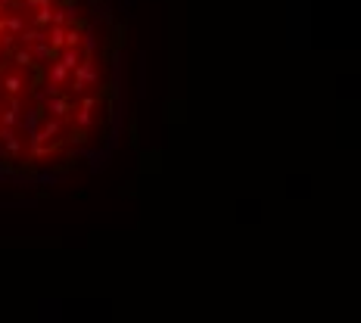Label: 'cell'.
Wrapping results in <instances>:
<instances>
[{
    "mask_svg": "<svg viewBox=\"0 0 361 323\" xmlns=\"http://www.w3.org/2000/svg\"><path fill=\"white\" fill-rule=\"evenodd\" d=\"M94 81H97V65H94V59H81L78 68H75V78H72V90L84 93V87L94 84Z\"/></svg>",
    "mask_w": 361,
    "mask_h": 323,
    "instance_id": "cell-1",
    "label": "cell"
},
{
    "mask_svg": "<svg viewBox=\"0 0 361 323\" xmlns=\"http://www.w3.org/2000/svg\"><path fill=\"white\" fill-rule=\"evenodd\" d=\"M56 62L75 72V68H78V62H81V53H78V50H66V53H60V56H56Z\"/></svg>",
    "mask_w": 361,
    "mask_h": 323,
    "instance_id": "cell-2",
    "label": "cell"
},
{
    "mask_svg": "<svg viewBox=\"0 0 361 323\" xmlns=\"http://www.w3.org/2000/svg\"><path fill=\"white\" fill-rule=\"evenodd\" d=\"M50 112H53L56 118H63V115H69V112H72V100H69V96H56V100L50 103Z\"/></svg>",
    "mask_w": 361,
    "mask_h": 323,
    "instance_id": "cell-3",
    "label": "cell"
},
{
    "mask_svg": "<svg viewBox=\"0 0 361 323\" xmlns=\"http://www.w3.org/2000/svg\"><path fill=\"white\" fill-rule=\"evenodd\" d=\"M22 87H25V81H22L19 75H10V78H4V93L16 96V93H22Z\"/></svg>",
    "mask_w": 361,
    "mask_h": 323,
    "instance_id": "cell-4",
    "label": "cell"
},
{
    "mask_svg": "<svg viewBox=\"0 0 361 323\" xmlns=\"http://www.w3.org/2000/svg\"><path fill=\"white\" fill-rule=\"evenodd\" d=\"M66 75H69V68L60 65V62H53V65H50V81H47V84H56V87H60V84H66Z\"/></svg>",
    "mask_w": 361,
    "mask_h": 323,
    "instance_id": "cell-5",
    "label": "cell"
},
{
    "mask_svg": "<svg viewBox=\"0 0 361 323\" xmlns=\"http://www.w3.org/2000/svg\"><path fill=\"white\" fill-rule=\"evenodd\" d=\"M13 59H16V65H22V68H35L38 65L32 50H16V53H13Z\"/></svg>",
    "mask_w": 361,
    "mask_h": 323,
    "instance_id": "cell-6",
    "label": "cell"
},
{
    "mask_svg": "<svg viewBox=\"0 0 361 323\" xmlns=\"http://www.w3.org/2000/svg\"><path fill=\"white\" fill-rule=\"evenodd\" d=\"M16 112H19V100H13V103H10V109L4 112V115H0V124H4V128L16 124Z\"/></svg>",
    "mask_w": 361,
    "mask_h": 323,
    "instance_id": "cell-7",
    "label": "cell"
},
{
    "mask_svg": "<svg viewBox=\"0 0 361 323\" xmlns=\"http://www.w3.org/2000/svg\"><path fill=\"white\" fill-rule=\"evenodd\" d=\"M4 28H7V31L10 34H22V16H10V19H4Z\"/></svg>",
    "mask_w": 361,
    "mask_h": 323,
    "instance_id": "cell-8",
    "label": "cell"
},
{
    "mask_svg": "<svg viewBox=\"0 0 361 323\" xmlns=\"http://www.w3.org/2000/svg\"><path fill=\"white\" fill-rule=\"evenodd\" d=\"M69 143H88V128H72L69 131Z\"/></svg>",
    "mask_w": 361,
    "mask_h": 323,
    "instance_id": "cell-9",
    "label": "cell"
},
{
    "mask_svg": "<svg viewBox=\"0 0 361 323\" xmlns=\"http://www.w3.org/2000/svg\"><path fill=\"white\" fill-rule=\"evenodd\" d=\"M63 44H69V50H78V44H81V31L69 28V31H66V37H63Z\"/></svg>",
    "mask_w": 361,
    "mask_h": 323,
    "instance_id": "cell-10",
    "label": "cell"
},
{
    "mask_svg": "<svg viewBox=\"0 0 361 323\" xmlns=\"http://www.w3.org/2000/svg\"><path fill=\"white\" fill-rule=\"evenodd\" d=\"M63 37H66V31H63L60 25H56L53 31H50V47H53V50H60V47H63Z\"/></svg>",
    "mask_w": 361,
    "mask_h": 323,
    "instance_id": "cell-11",
    "label": "cell"
},
{
    "mask_svg": "<svg viewBox=\"0 0 361 323\" xmlns=\"http://www.w3.org/2000/svg\"><path fill=\"white\" fill-rule=\"evenodd\" d=\"M50 12H53V6H41V12L35 16V25H41V28L50 25Z\"/></svg>",
    "mask_w": 361,
    "mask_h": 323,
    "instance_id": "cell-12",
    "label": "cell"
},
{
    "mask_svg": "<svg viewBox=\"0 0 361 323\" xmlns=\"http://www.w3.org/2000/svg\"><path fill=\"white\" fill-rule=\"evenodd\" d=\"M19 37H22V44H38V40H44V34H41V31H22Z\"/></svg>",
    "mask_w": 361,
    "mask_h": 323,
    "instance_id": "cell-13",
    "label": "cell"
},
{
    "mask_svg": "<svg viewBox=\"0 0 361 323\" xmlns=\"http://www.w3.org/2000/svg\"><path fill=\"white\" fill-rule=\"evenodd\" d=\"M128 134H131L128 140H131V143L137 146V118H131V128H128Z\"/></svg>",
    "mask_w": 361,
    "mask_h": 323,
    "instance_id": "cell-14",
    "label": "cell"
},
{
    "mask_svg": "<svg viewBox=\"0 0 361 323\" xmlns=\"http://www.w3.org/2000/svg\"><path fill=\"white\" fill-rule=\"evenodd\" d=\"M25 6H53L50 0H25Z\"/></svg>",
    "mask_w": 361,
    "mask_h": 323,
    "instance_id": "cell-15",
    "label": "cell"
},
{
    "mask_svg": "<svg viewBox=\"0 0 361 323\" xmlns=\"http://www.w3.org/2000/svg\"><path fill=\"white\" fill-rule=\"evenodd\" d=\"M7 31V28H4V16H0V34H4Z\"/></svg>",
    "mask_w": 361,
    "mask_h": 323,
    "instance_id": "cell-16",
    "label": "cell"
},
{
    "mask_svg": "<svg viewBox=\"0 0 361 323\" xmlns=\"http://www.w3.org/2000/svg\"><path fill=\"white\" fill-rule=\"evenodd\" d=\"M0 75H4V62H0Z\"/></svg>",
    "mask_w": 361,
    "mask_h": 323,
    "instance_id": "cell-17",
    "label": "cell"
},
{
    "mask_svg": "<svg viewBox=\"0 0 361 323\" xmlns=\"http://www.w3.org/2000/svg\"><path fill=\"white\" fill-rule=\"evenodd\" d=\"M0 3H7V0H0Z\"/></svg>",
    "mask_w": 361,
    "mask_h": 323,
    "instance_id": "cell-18",
    "label": "cell"
},
{
    "mask_svg": "<svg viewBox=\"0 0 361 323\" xmlns=\"http://www.w3.org/2000/svg\"><path fill=\"white\" fill-rule=\"evenodd\" d=\"M91 3H97V0H91Z\"/></svg>",
    "mask_w": 361,
    "mask_h": 323,
    "instance_id": "cell-19",
    "label": "cell"
},
{
    "mask_svg": "<svg viewBox=\"0 0 361 323\" xmlns=\"http://www.w3.org/2000/svg\"><path fill=\"white\" fill-rule=\"evenodd\" d=\"M0 53H4V47H0Z\"/></svg>",
    "mask_w": 361,
    "mask_h": 323,
    "instance_id": "cell-20",
    "label": "cell"
}]
</instances>
